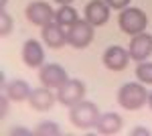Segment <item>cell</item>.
<instances>
[{
    "instance_id": "cell-1",
    "label": "cell",
    "mask_w": 152,
    "mask_h": 136,
    "mask_svg": "<svg viewBox=\"0 0 152 136\" xmlns=\"http://www.w3.org/2000/svg\"><path fill=\"white\" fill-rule=\"evenodd\" d=\"M146 100H148V91L140 83H132V81L124 83L118 91V102L126 110H138L146 104Z\"/></svg>"
},
{
    "instance_id": "cell-2",
    "label": "cell",
    "mask_w": 152,
    "mask_h": 136,
    "mask_svg": "<svg viewBox=\"0 0 152 136\" xmlns=\"http://www.w3.org/2000/svg\"><path fill=\"white\" fill-rule=\"evenodd\" d=\"M97 118H99V110L91 102H83L81 100L75 106H71L69 120H71V124L77 126V128H91V126H95Z\"/></svg>"
},
{
    "instance_id": "cell-3",
    "label": "cell",
    "mask_w": 152,
    "mask_h": 136,
    "mask_svg": "<svg viewBox=\"0 0 152 136\" xmlns=\"http://www.w3.org/2000/svg\"><path fill=\"white\" fill-rule=\"evenodd\" d=\"M120 29L128 35H138V33H144V29L148 26V16L140 10V8H124L120 12Z\"/></svg>"
},
{
    "instance_id": "cell-4",
    "label": "cell",
    "mask_w": 152,
    "mask_h": 136,
    "mask_svg": "<svg viewBox=\"0 0 152 136\" xmlns=\"http://www.w3.org/2000/svg\"><path fill=\"white\" fill-rule=\"evenodd\" d=\"M94 41V24L89 21H75L67 26V43L75 49H83Z\"/></svg>"
},
{
    "instance_id": "cell-5",
    "label": "cell",
    "mask_w": 152,
    "mask_h": 136,
    "mask_svg": "<svg viewBox=\"0 0 152 136\" xmlns=\"http://www.w3.org/2000/svg\"><path fill=\"white\" fill-rule=\"evenodd\" d=\"M85 96V85L81 79H67L61 87L57 90V100L63 106H75L77 102H81Z\"/></svg>"
},
{
    "instance_id": "cell-6",
    "label": "cell",
    "mask_w": 152,
    "mask_h": 136,
    "mask_svg": "<svg viewBox=\"0 0 152 136\" xmlns=\"http://www.w3.org/2000/svg\"><path fill=\"white\" fill-rule=\"evenodd\" d=\"M39 79H41V83L45 87L59 90L69 77H67V71L61 67V65H57V63H47V65H43L41 71H39Z\"/></svg>"
},
{
    "instance_id": "cell-7",
    "label": "cell",
    "mask_w": 152,
    "mask_h": 136,
    "mask_svg": "<svg viewBox=\"0 0 152 136\" xmlns=\"http://www.w3.org/2000/svg\"><path fill=\"white\" fill-rule=\"evenodd\" d=\"M130 59H134L136 63L146 61L152 53V37L148 33H138L132 35V41H130Z\"/></svg>"
},
{
    "instance_id": "cell-8",
    "label": "cell",
    "mask_w": 152,
    "mask_h": 136,
    "mask_svg": "<svg viewBox=\"0 0 152 136\" xmlns=\"http://www.w3.org/2000/svg\"><path fill=\"white\" fill-rule=\"evenodd\" d=\"M26 18L37 26H45L55 21V12L47 2H31L26 6Z\"/></svg>"
},
{
    "instance_id": "cell-9",
    "label": "cell",
    "mask_w": 152,
    "mask_h": 136,
    "mask_svg": "<svg viewBox=\"0 0 152 136\" xmlns=\"http://www.w3.org/2000/svg\"><path fill=\"white\" fill-rule=\"evenodd\" d=\"M107 18H110V6L105 0H91L85 4V21H89L94 26L105 24Z\"/></svg>"
},
{
    "instance_id": "cell-10",
    "label": "cell",
    "mask_w": 152,
    "mask_h": 136,
    "mask_svg": "<svg viewBox=\"0 0 152 136\" xmlns=\"http://www.w3.org/2000/svg\"><path fill=\"white\" fill-rule=\"evenodd\" d=\"M128 59H130L128 51H124L118 45H112V47H107L104 53V65L107 69H112V71H122L128 65Z\"/></svg>"
},
{
    "instance_id": "cell-11",
    "label": "cell",
    "mask_w": 152,
    "mask_h": 136,
    "mask_svg": "<svg viewBox=\"0 0 152 136\" xmlns=\"http://www.w3.org/2000/svg\"><path fill=\"white\" fill-rule=\"evenodd\" d=\"M23 61L28 67H43V61H45V51L39 41L35 39H28L23 45Z\"/></svg>"
},
{
    "instance_id": "cell-12",
    "label": "cell",
    "mask_w": 152,
    "mask_h": 136,
    "mask_svg": "<svg viewBox=\"0 0 152 136\" xmlns=\"http://www.w3.org/2000/svg\"><path fill=\"white\" fill-rule=\"evenodd\" d=\"M28 104L37 112H47V110H51V106L55 104V96H53L51 87H37V90L31 91Z\"/></svg>"
},
{
    "instance_id": "cell-13",
    "label": "cell",
    "mask_w": 152,
    "mask_h": 136,
    "mask_svg": "<svg viewBox=\"0 0 152 136\" xmlns=\"http://www.w3.org/2000/svg\"><path fill=\"white\" fill-rule=\"evenodd\" d=\"M43 41L53 49H61L67 43V31H63V26L53 21L43 26Z\"/></svg>"
},
{
    "instance_id": "cell-14",
    "label": "cell",
    "mask_w": 152,
    "mask_h": 136,
    "mask_svg": "<svg viewBox=\"0 0 152 136\" xmlns=\"http://www.w3.org/2000/svg\"><path fill=\"white\" fill-rule=\"evenodd\" d=\"M95 128H97L99 134H118L120 128H122V118L116 112L99 114V118L95 122Z\"/></svg>"
},
{
    "instance_id": "cell-15",
    "label": "cell",
    "mask_w": 152,
    "mask_h": 136,
    "mask_svg": "<svg viewBox=\"0 0 152 136\" xmlns=\"http://www.w3.org/2000/svg\"><path fill=\"white\" fill-rule=\"evenodd\" d=\"M6 96L14 100V102H23V100H28V96H31V87H28V83L23 79H12L10 83H6Z\"/></svg>"
},
{
    "instance_id": "cell-16",
    "label": "cell",
    "mask_w": 152,
    "mask_h": 136,
    "mask_svg": "<svg viewBox=\"0 0 152 136\" xmlns=\"http://www.w3.org/2000/svg\"><path fill=\"white\" fill-rule=\"evenodd\" d=\"M75 21H79L77 18V12H75V8H71L69 4H63L55 12V23H59L61 26H71Z\"/></svg>"
},
{
    "instance_id": "cell-17",
    "label": "cell",
    "mask_w": 152,
    "mask_h": 136,
    "mask_svg": "<svg viewBox=\"0 0 152 136\" xmlns=\"http://www.w3.org/2000/svg\"><path fill=\"white\" fill-rule=\"evenodd\" d=\"M136 77H138L142 83H152V63L140 61L138 67H136Z\"/></svg>"
},
{
    "instance_id": "cell-18",
    "label": "cell",
    "mask_w": 152,
    "mask_h": 136,
    "mask_svg": "<svg viewBox=\"0 0 152 136\" xmlns=\"http://www.w3.org/2000/svg\"><path fill=\"white\" fill-rule=\"evenodd\" d=\"M35 134L37 136H57L61 134V130H59V124H55V122H41L37 126Z\"/></svg>"
},
{
    "instance_id": "cell-19",
    "label": "cell",
    "mask_w": 152,
    "mask_h": 136,
    "mask_svg": "<svg viewBox=\"0 0 152 136\" xmlns=\"http://www.w3.org/2000/svg\"><path fill=\"white\" fill-rule=\"evenodd\" d=\"M12 31V18L6 10H0V35H8Z\"/></svg>"
},
{
    "instance_id": "cell-20",
    "label": "cell",
    "mask_w": 152,
    "mask_h": 136,
    "mask_svg": "<svg viewBox=\"0 0 152 136\" xmlns=\"http://www.w3.org/2000/svg\"><path fill=\"white\" fill-rule=\"evenodd\" d=\"M110 8H118V10H124L126 6L130 4V0H105Z\"/></svg>"
},
{
    "instance_id": "cell-21",
    "label": "cell",
    "mask_w": 152,
    "mask_h": 136,
    "mask_svg": "<svg viewBox=\"0 0 152 136\" xmlns=\"http://www.w3.org/2000/svg\"><path fill=\"white\" fill-rule=\"evenodd\" d=\"M130 134H132V136H148L150 132H148L146 128H142V126H138V128H134V130H132Z\"/></svg>"
},
{
    "instance_id": "cell-22",
    "label": "cell",
    "mask_w": 152,
    "mask_h": 136,
    "mask_svg": "<svg viewBox=\"0 0 152 136\" xmlns=\"http://www.w3.org/2000/svg\"><path fill=\"white\" fill-rule=\"evenodd\" d=\"M0 110H2V112H0V116L4 118V116H6V112H8V104H6V96H2V98H0Z\"/></svg>"
},
{
    "instance_id": "cell-23",
    "label": "cell",
    "mask_w": 152,
    "mask_h": 136,
    "mask_svg": "<svg viewBox=\"0 0 152 136\" xmlns=\"http://www.w3.org/2000/svg\"><path fill=\"white\" fill-rule=\"evenodd\" d=\"M10 134H31V132H28V130H24V128H23V130H20V128H16V130H12Z\"/></svg>"
},
{
    "instance_id": "cell-24",
    "label": "cell",
    "mask_w": 152,
    "mask_h": 136,
    "mask_svg": "<svg viewBox=\"0 0 152 136\" xmlns=\"http://www.w3.org/2000/svg\"><path fill=\"white\" fill-rule=\"evenodd\" d=\"M55 2H59V4H71L73 0H55Z\"/></svg>"
},
{
    "instance_id": "cell-25",
    "label": "cell",
    "mask_w": 152,
    "mask_h": 136,
    "mask_svg": "<svg viewBox=\"0 0 152 136\" xmlns=\"http://www.w3.org/2000/svg\"><path fill=\"white\" fill-rule=\"evenodd\" d=\"M148 104H150V108H152V93H148Z\"/></svg>"
},
{
    "instance_id": "cell-26",
    "label": "cell",
    "mask_w": 152,
    "mask_h": 136,
    "mask_svg": "<svg viewBox=\"0 0 152 136\" xmlns=\"http://www.w3.org/2000/svg\"><path fill=\"white\" fill-rule=\"evenodd\" d=\"M4 4H6V0H0V6H2V10H4Z\"/></svg>"
}]
</instances>
